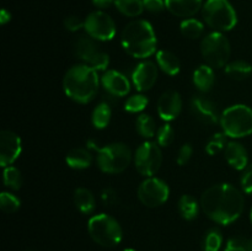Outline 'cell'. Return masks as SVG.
<instances>
[{
	"label": "cell",
	"instance_id": "6da1fadb",
	"mask_svg": "<svg viewBox=\"0 0 252 251\" xmlns=\"http://www.w3.org/2000/svg\"><path fill=\"white\" fill-rule=\"evenodd\" d=\"M201 208L211 220L229 225L243 214L245 199L240 189L231 184H216L201 196Z\"/></svg>",
	"mask_w": 252,
	"mask_h": 251
},
{
	"label": "cell",
	"instance_id": "7a4b0ae2",
	"mask_svg": "<svg viewBox=\"0 0 252 251\" xmlns=\"http://www.w3.org/2000/svg\"><path fill=\"white\" fill-rule=\"evenodd\" d=\"M100 83L98 71L84 63L75 64L64 75L63 90L70 100L89 103L97 95Z\"/></svg>",
	"mask_w": 252,
	"mask_h": 251
},
{
	"label": "cell",
	"instance_id": "3957f363",
	"mask_svg": "<svg viewBox=\"0 0 252 251\" xmlns=\"http://www.w3.org/2000/svg\"><path fill=\"white\" fill-rule=\"evenodd\" d=\"M121 44L126 53L137 59H145L157 53V34L147 20H134L127 24L121 33Z\"/></svg>",
	"mask_w": 252,
	"mask_h": 251
},
{
	"label": "cell",
	"instance_id": "277c9868",
	"mask_svg": "<svg viewBox=\"0 0 252 251\" xmlns=\"http://www.w3.org/2000/svg\"><path fill=\"white\" fill-rule=\"evenodd\" d=\"M90 238L103 248H113L122 241L123 230L115 217L106 213L95 214L88 221Z\"/></svg>",
	"mask_w": 252,
	"mask_h": 251
},
{
	"label": "cell",
	"instance_id": "5b68a950",
	"mask_svg": "<svg viewBox=\"0 0 252 251\" xmlns=\"http://www.w3.org/2000/svg\"><path fill=\"white\" fill-rule=\"evenodd\" d=\"M221 129L228 137H248L252 134V108L243 103H236L223 111L219 120Z\"/></svg>",
	"mask_w": 252,
	"mask_h": 251
},
{
	"label": "cell",
	"instance_id": "8992f818",
	"mask_svg": "<svg viewBox=\"0 0 252 251\" xmlns=\"http://www.w3.org/2000/svg\"><path fill=\"white\" fill-rule=\"evenodd\" d=\"M202 16L217 32L230 31L238 24V15L229 0H207L202 7Z\"/></svg>",
	"mask_w": 252,
	"mask_h": 251
},
{
	"label": "cell",
	"instance_id": "52a82bcc",
	"mask_svg": "<svg viewBox=\"0 0 252 251\" xmlns=\"http://www.w3.org/2000/svg\"><path fill=\"white\" fill-rule=\"evenodd\" d=\"M133 154L126 143L115 142L97 150V166L105 174H121L130 165Z\"/></svg>",
	"mask_w": 252,
	"mask_h": 251
},
{
	"label": "cell",
	"instance_id": "ba28073f",
	"mask_svg": "<svg viewBox=\"0 0 252 251\" xmlns=\"http://www.w3.org/2000/svg\"><path fill=\"white\" fill-rule=\"evenodd\" d=\"M201 53L206 63L212 68H223L230 58V42L223 32H211L202 39Z\"/></svg>",
	"mask_w": 252,
	"mask_h": 251
},
{
	"label": "cell",
	"instance_id": "9c48e42d",
	"mask_svg": "<svg viewBox=\"0 0 252 251\" xmlns=\"http://www.w3.org/2000/svg\"><path fill=\"white\" fill-rule=\"evenodd\" d=\"M75 56L96 71H106L110 65V56L100 48L97 41L90 36H80L74 43Z\"/></svg>",
	"mask_w": 252,
	"mask_h": 251
},
{
	"label": "cell",
	"instance_id": "30bf717a",
	"mask_svg": "<svg viewBox=\"0 0 252 251\" xmlns=\"http://www.w3.org/2000/svg\"><path fill=\"white\" fill-rule=\"evenodd\" d=\"M133 161L140 175L145 177L154 176L162 164L161 147L152 140L142 143L133 155Z\"/></svg>",
	"mask_w": 252,
	"mask_h": 251
},
{
	"label": "cell",
	"instance_id": "8fae6325",
	"mask_svg": "<svg viewBox=\"0 0 252 251\" xmlns=\"http://www.w3.org/2000/svg\"><path fill=\"white\" fill-rule=\"evenodd\" d=\"M169 185L158 177H147L138 187V198L148 208L162 206L169 199Z\"/></svg>",
	"mask_w": 252,
	"mask_h": 251
},
{
	"label": "cell",
	"instance_id": "7c38bea8",
	"mask_svg": "<svg viewBox=\"0 0 252 251\" xmlns=\"http://www.w3.org/2000/svg\"><path fill=\"white\" fill-rule=\"evenodd\" d=\"M84 30L88 36L98 42L111 41L116 36V24L112 17L102 10L89 14L85 19Z\"/></svg>",
	"mask_w": 252,
	"mask_h": 251
},
{
	"label": "cell",
	"instance_id": "4fadbf2b",
	"mask_svg": "<svg viewBox=\"0 0 252 251\" xmlns=\"http://www.w3.org/2000/svg\"><path fill=\"white\" fill-rule=\"evenodd\" d=\"M22 152L21 138L11 130L0 132V165L2 167L14 164Z\"/></svg>",
	"mask_w": 252,
	"mask_h": 251
},
{
	"label": "cell",
	"instance_id": "5bb4252c",
	"mask_svg": "<svg viewBox=\"0 0 252 251\" xmlns=\"http://www.w3.org/2000/svg\"><path fill=\"white\" fill-rule=\"evenodd\" d=\"M159 76L158 65L150 61H143L137 64L132 73V83L140 93L150 90Z\"/></svg>",
	"mask_w": 252,
	"mask_h": 251
},
{
	"label": "cell",
	"instance_id": "9a60e30c",
	"mask_svg": "<svg viewBox=\"0 0 252 251\" xmlns=\"http://www.w3.org/2000/svg\"><path fill=\"white\" fill-rule=\"evenodd\" d=\"M158 115L162 121L176 120L182 111V98L177 91L167 90L159 97L157 103Z\"/></svg>",
	"mask_w": 252,
	"mask_h": 251
},
{
	"label": "cell",
	"instance_id": "2e32d148",
	"mask_svg": "<svg viewBox=\"0 0 252 251\" xmlns=\"http://www.w3.org/2000/svg\"><path fill=\"white\" fill-rule=\"evenodd\" d=\"M191 111L197 120L206 125H214L220 120L216 103L203 95H194L192 97Z\"/></svg>",
	"mask_w": 252,
	"mask_h": 251
},
{
	"label": "cell",
	"instance_id": "e0dca14e",
	"mask_svg": "<svg viewBox=\"0 0 252 251\" xmlns=\"http://www.w3.org/2000/svg\"><path fill=\"white\" fill-rule=\"evenodd\" d=\"M101 84L106 93L112 95L113 97H123L128 95L130 91L129 79L125 74L115 69L105 71V74L101 76Z\"/></svg>",
	"mask_w": 252,
	"mask_h": 251
},
{
	"label": "cell",
	"instance_id": "ac0fdd59",
	"mask_svg": "<svg viewBox=\"0 0 252 251\" xmlns=\"http://www.w3.org/2000/svg\"><path fill=\"white\" fill-rule=\"evenodd\" d=\"M225 160L233 169L244 171L249 165V154L246 148L241 143L231 140L224 149Z\"/></svg>",
	"mask_w": 252,
	"mask_h": 251
},
{
	"label": "cell",
	"instance_id": "d6986e66",
	"mask_svg": "<svg viewBox=\"0 0 252 251\" xmlns=\"http://www.w3.org/2000/svg\"><path fill=\"white\" fill-rule=\"evenodd\" d=\"M167 11L177 17L189 19L203 7L202 0H165Z\"/></svg>",
	"mask_w": 252,
	"mask_h": 251
},
{
	"label": "cell",
	"instance_id": "ffe728a7",
	"mask_svg": "<svg viewBox=\"0 0 252 251\" xmlns=\"http://www.w3.org/2000/svg\"><path fill=\"white\" fill-rule=\"evenodd\" d=\"M155 58H157L158 66L167 75L175 76L181 70L180 59L174 52L167 51V49H160L155 53Z\"/></svg>",
	"mask_w": 252,
	"mask_h": 251
},
{
	"label": "cell",
	"instance_id": "44dd1931",
	"mask_svg": "<svg viewBox=\"0 0 252 251\" xmlns=\"http://www.w3.org/2000/svg\"><path fill=\"white\" fill-rule=\"evenodd\" d=\"M194 86L198 89L201 93H208L213 89L214 83H216V74H214V68H212L208 64L199 65L196 70L193 71L192 76Z\"/></svg>",
	"mask_w": 252,
	"mask_h": 251
},
{
	"label": "cell",
	"instance_id": "7402d4cb",
	"mask_svg": "<svg viewBox=\"0 0 252 251\" xmlns=\"http://www.w3.org/2000/svg\"><path fill=\"white\" fill-rule=\"evenodd\" d=\"M65 162L69 167L74 170L88 169L93 162V155L90 150L83 147H76L69 150L65 157Z\"/></svg>",
	"mask_w": 252,
	"mask_h": 251
},
{
	"label": "cell",
	"instance_id": "603a6c76",
	"mask_svg": "<svg viewBox=\"0 0 252 251\" xmlns=\"http://www.w3.org/2000/svg\"><path fill=\"white\" fill-rule=\"evenodd\" d=\"M74 204L80 213L91 214L96 208L95 196L90 189L85 187H78L74 191Z\"/></svg>",
	"mask_w": 252,
	"mask_h": 251
},
{
	"label": "cell",
	"instance_id": "cb8c5ba5",
	"mask_svg": "<svg viewBox=\"0 0 252 251\" xmlns=\"http://www.w3.org/2000/svg\"><path fill=\"white\" fill-rule=\"evenodd\" d=\"M177 208L185 220H194L198 217L201 202L197 201L191 194H182L177 203Z\"/></svg>",
	"mask_w": 252,
	"mask_h": 251
},
{
	"label": "cell",
	"instance_id": "d4e9b609",
	"mask_svg": "<svg viewBox=\"0 0 252 251\" xmlns=\"http://www.w3.org/2000/svg\"><path fill=\"white\" fill-rule=\"evenodd\" d=\"M111 116H112L111 103L102 101L94 108L93 113H91V123L96 129H105L110 125Z\"/></svg>",
	"mask_w": 252,
	"mask_h": 251
},
{
	"label": "cell",
	"instance_id": "484cf974",
	"mask_svg": "<svg viewBox=\"0 0 252 251\" xmlns=\"http://www.w3.org/2000/svg\"><path fill=\"white\" fill-rule=\"evenodd\" d=\"M225 74L234 80H245L252 74V65L245 61H233L225 65Z\"/></svg>",
	"mask_w": 252,
	"mask_h": 251
},
{
	"label": "cell",
	"instance_id": "4316f807",
	"mask_svg": "<svg viewBox=\"0 0 252 251\" xmlns=\"http://www.w3.org/2000/svg\"><path fill=\"white\" fill-rule=\"evenodd\" d=\"M135 128H137V132L139 133L140 137L145 138V139H150L154 135H157L158 132L157 122L148 113H142V115L138 116L137 121H135Z\"/></svg>",
	"mask_w": 252,
	"mask_h": 251
},
{
	"label": "cell",
	"instance_id": "83f0119b",
	"mask_svg": "<svg viewBox=\"0 0 252 251\" xmlns=\"http://www.w3.org/2000/svg\"><path fill=\"white\" fill-rule=\"evenodd\" d=\"M115 6L122 15L128 17H137L144 11L143 0H115Z\"/></svg>",
	"mask_w": 252,
	"mask_h": 251
},
{
	"label": "cell",
	"instance_id": "f1b7e54d",
	"mask_svg": "<svg viewBox=\"0 0 252 251\" xmlns=\"http://www.w3.org/2000/svg\"><path fill=\"white\" fill-rule=\"evenodd\" d=\"M180 31L182 36L189 39H197L202 36L204 31V25L199 20L189 17L185 19L180 25Z\"/></svg>",
	"mask_w": 252,
	"mask_h": 251
},
{
	"label": "cell",
	"instance_id": "f546056e",
	"mask_svg": "<svg viewBox=\"0 0 252 251\" xmlns=\"http://www.w3.org/2000/svg\"><path fill=\"white\" fill-rule=\"evenodd\" d=\"M2 180H4V185L10 189H17L21 188L22 186V175L17 167L10 166L4 167V172H2Z\"/></svg>",
	"mask_w": 252,
	"mask_h": 251
},
{
	"label": "cell",
	"instance_id": "4dcf8cb0",
	"mask_svg": "<svg viewBox=\"0 0 252 251\" xmlns=\"http://www.w3.org/2000/svg\"><path fill=\"white\" fill-rule=\"evenodd\" d=\"M223 245V234L219 229L212 228L203 239V251H219Z\"/></svg>",
	"mask_w": 252,
	"mask_h": 251
},
{
	"label": "cell",
	"instance_id": "1f68e13d",
	"mask_svg": "<svg viewBox=\"0 0 252 251\" xmlns=\"http://www.w3.org/2000/svg\"><path fill=\"white\" fill-rule=\"evenodd\" d=\"M226 138H228V135H226L223 130H221V132L214 133V134L209 138L208 143H207V145H206L207 154L211 155V157H213V155L218 154L219 152H221L223 149H225L226 144H228V142H226Z\"/></svg>",
	"mask_w": 252,
	"mask_h": 251
},
{
	"label": "cell",
	"instance_id": "d6a6232c",
	"mask_svg": "<svg viewBox=\"0 0 252 251\" xmlns=\"http://www.w3.org/2000/svg\"><path fill=\"white\" fill-rule=\"evenodd\" d=\"M21 207V201L17 196L10 193V192H2L0 194V208L2 212L11 214L17 212Z\"/></svg>",
	"mask_w": 252,
	"mask_h": 251
},
{
	"label": "cell",
	"instance_id": "836d02e7",
	"mask_svg": "<svg viewBox=\"0 0 252 251\" xmlns=\"http://www.w3.org/2000/svg\"><path fill=\"white\" fill-rule=\"evenodd\" d=\"M148 103H149V100H148L147 96L143 95V94H135V95L128 97V100L126 101L125 110L130 113H139L143 110H145Z\"/></svg>",
	"mask_w": 252,
	"mask_h": 251
},
{
	"label": "cell",
	"instance_id": "e575fe53",
	"mask_svg": "<svg viewBox=\"0 0 252 251\" xmlns=\"http://www.w3.org/2000/svg\"><path fill=\"white\" fill-rule=\"evenodd\" d=\"M175 139V130L169 123L160 126L157 132V143L161 148H166L172 144Z\"/></svg>",
	"mask_w": 252,
	"mask_h": 251
},
{
	"label": "cell",
	"instance_id": "d590c367",
	"mask_svg": "<svg viewBox=\"0 0 252 251\" xmlns=\"http://www.w3.org/2000/svg\"><path fill=\"white\" fill-rule=\"evenodd\" d=\"M224 251H252L251 240L241 238V236L231 238L226 243V248Z\"/></svg>",
	"mask_w": 252,
	"mask_h": 251
},
{
	"label": "cell",
	"instance_id": "8d00e7d4",
	"mask_svg": "<svg viewBox=\"0 0 252 251\" xmlns=\"http://www.w3.org/2000/svg\"><path fill=\"white\" fill-rule=\"evenodd\" d=\"M192 155H193V148H192L191 144L186 143V144L181 145V148L179 149L176 162L180 165V166H184V165H186L187 162L191 160Z\"/></svg>",
	"mask_w": 252,
	"mask_h": 251
},
{
	"label": "cell",
	"instance_id": "74e56055",
	"mask_svg": "<svg viewBox=\"0 0 252 251\" xmlns=\"http://www.w3.org/2000/svg\"><path fill=\"white\" fill-rule=\"evenodd\" d=\"M241 188L245 193L252 194V164H249L241 175Z\"/></svg>",
	"mask_w": 252,
	"mask_h": 251
},
{
	"label": "cell",
	"instance_id": "f35d334b",
	"mask_svg": "<svg viewBox=\"0 0 252 251\" xmlns=\"http://www.w3.org/2000/svg\"><path fill=\"white\" fill-rule=\"evenodd\" d=\"M84 25H85V20H81L80 17L75 16V15L65 17V20H64V27L70 32H76L80 29H84Z\"/></svg>",
	"mask_w": 252,
	"mask_h": 251
},
{
	"label": "cell",
	"instance_id": "ab89813d",
	"mask_svg": "<svg viewBox=\"0 0 252 251\" xmlns=\"http://www.w3.org/2000/svg\"><path fill=\"white\" fill-rule=\"evenodd\" d=\"M144 9L152 14H160L166 9L165 0H143Z\"/></svg>",
	"mask_w": 252,
	"mask_h": 251
},
{
	"label": "cell",
	"instance_id": "60d3db41",
	"mask_svg": "<svg viewBox=\"0 0 252 251\" xmlns=\"http://www.w3.org/2000/svg\"><path fill=\"white\" fill-rule=\"evenodd\" d=\"M101 199H102V202L106 206H115L118 202L117 192L113 188H111V187H107V188H105L101 192Z\"/></svg>",
	"mask_w": 252,
	"mask_h": 251
},
{
	"label": "cell",
	"instance_id": "b9f144b4",
	"mask_svg": "<svg viewBox=\"0 0 252 251\" xmlns=\"http://www.w3.org/2000/svg\"><path fill=\"white\" fill-rule=\"evenodd\" d=\"M93 4L98 10H105L108 9L111 5H115V0H93Z\"/></svg>",
	"mask_w": 252,
	"mask_h": 251
},
{
	"label": "cell",
	"instance_id": "7bdbcfd3",
	"mask_svg": "<svg viewBox=\"0 0 252 251\" xmlns=\"http://www.w3.org/2000/svg\"><path fill=\"white\" fill-rule=\"evenodd\" d=\"M10 20H11V14H10L7 10H1V12H0V24L5 25L7 24Z\"/></svg>",
	"mask_w": 252,
	"mask_h": 251
},
{
	"label": "cell",
	"instance_id": "ee69618b",
	"mask_svg": "<svg viewBox=\"0 0 252 251\" xmlns=\"http://www.w3.org/2000/svg\"><path fill=\"white\" fill-rule=\"evenodd\" d=\"M122 251H135L134 249H125V250H122Z\"/></svg>",
	"mask_w": 252,
	"mask_h": 251
},
{
	"label": "cell",
	"instance_id": "f6af8a7d",
	"mask_svg": "<svg viewBox=\"0 0 252 251\" xmlns=\"http://www.w3.org/2000/svg\"><path fill=\"white\" fill-rule=\"evenodd\" d=\"M250 220H251V224H252V208H251V212H250Z\"/></svg>",
	"mask_w": 252,
	"mask_h": 251
},
{
	"label": "cell",
	"instance_id": "bcb514c9",
	"mask_svg": "<svg viewBox=\"0 0 252 251\" xmlns=\"http://www.w3.org/2000/svg\"><path fill=\"white\" fill-rule=\"evenodd\" d=\"M251 245H252V239H251Z\"/></svg>",
	"mask_w": 252,
	"mask_h": 251
}]
</instances>
